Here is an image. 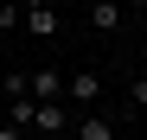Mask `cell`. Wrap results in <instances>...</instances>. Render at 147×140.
<instances>
[{
  "label": "cell",
  "mask_w": 147,
  "mask_h": 140,
  "mask_svg": "<svg viewBox=\"0 0 147 140\" xmlns=\"http://www.w3.org/2000/svg\"><path fill=\"white\" fill-rule=\"evenodd\" d=\"M19 26H26L32 38H58L64 13H58V7H45V0H32V7H19Z\"/></svg>",
  "instance_id": "6da1fadb"
},
{
  "label": "cell",
  "mask_w": 147,
  "mask_h": 140,
  "mask_svg": "<svg viewBox=\"0 0 147 140\" xmlns=\"http://www.w3.org/2000/svg\"><path fill=\"white\" fill-rule=\"evenodd\" d=\"M0 140H32V134H26V127H13V121H7V127H0Z\"/></svg>",
  "instance_id": "ba28073f"
},
{
  "label": "cell",
  "mask_w": 147,
  "mask_h": 140,
  "mask_svg": "<svg viewBox=\"0 0 147 140\" xmlns=\"http://www.w3.org/2000/svg\"><path fill=\"white\" fill-rule=\"evenodd\" d=\"M26 96L32 102H64V70H32V77H26Z\"/></svg>",
  "instance_id": "7a4b0ae2"
},
{
  "label": "cell",
  "mask_w": 147,
  "mask_h": 140,
  "mask_svg": "<svg viewBox=\"0 0 147 140\" xmlns=\"http://www.w3.org/2000/svg\"><path fill=\"white\" fill-rule=\"evenodd\" d=\"M83 19H90L96 32H115V26H121V7H109V0H96V7H90Z\"/></svg>",
  "instance_id": "5b68a950"
},
{
  "label": "cell",
  "mask_w": 147,
  "mask_h": 140,
  "mask_svg": "<svg viewBox=\"0 0 147 140\" xmlns=\"http://www.w3.org/2000/svg\"><path fill=\"white\" fill-rule=\"evenodd\" d=\"M64 89H70V102H77V108H90L96 96H102V77H96V70H70Z\"/></svg>",
  "instance_id": "277c9868"
},
{
  "label": "cell",
  "mask_w": 147,
  "mask_h": 140,
  "mask_svg": "<svg viewBox=\"0 0 147 140\" xmlns=\"http://www.w3.org/2000/svg\"><path fill=\"white\" fill-rule=\"evenodd\" d=\"M128 96H134V108L147 115V77H134V89H128Z\"/></svg>",
  "instance_id": "52a82bcc"
},
{
  "label": "cell",
  "mask_w": 147,
  "mask_h": 140,
  "mask_svg": "<svg viewBox=\"0 0 147 140\" xmlns=\"http://www.w3.org/2000/svg\"><path fill=\"white\" fill-rule=\"evenodd\" d=\"M0 51H7V32H0Z\"/></svg>",
  "instance_id": "9c48e42d"
},
{
  "label": "cell",
  "mask_w": 147,
  "mask_h": 140,
  "mask_svg": "<svg viewBox=\"0 0 147 140\" xmlns=\"http://www.w3.org/2000/svg\"><path fill=\"white\" fill-rule=\"evenodd\" d=\"M70 127H77V140H115V127L96 121V115H83V121H70Z\"/></svg>",
  "instance_id": "8992f818"
},
{
  "label": "cell",
  "mask_w": 147,
  "mask_h": 140,
  "mask_svg": "<svg viewBox=\"0 0 147 140\" xmlns=\"http://www.w3.org/2000/svg\"><path fill=\"white\" fill-rule=\"evenodd\" d=\"M70 121H64V102H32V121H26V134H64Z\"/></svg>",
  "instance_id": "3957f363"
}]
</instances>
